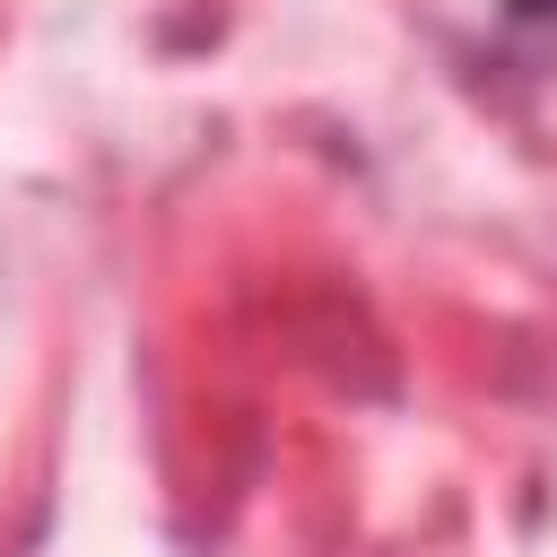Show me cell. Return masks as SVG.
Wrapping results in <instances>:
<instances>
[{
	"label": "cell",
	"mask_w": 557,
	"mask_h": 557,
	"mask_svg": "<svg viewBox=\"0 0 557 557\" xmlns=\"http://www.w3.org/2000/svg\"><path fill=\"white\" fill-rule=\"evenodd\" d=\"M505 17L513 26H540V17H557V0H505Z\"/></svg>",
	"instance_id": "cell-1"
}]
</instances>
